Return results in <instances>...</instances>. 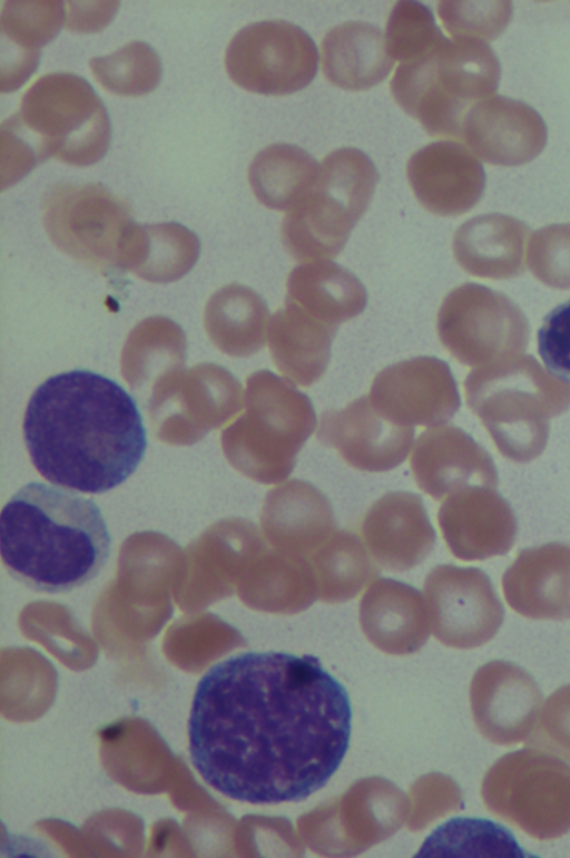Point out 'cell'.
I'll use <instances>...</instances> for the list:
<instances>
[{"label": "cell", "instance_id": "6da1fadb", "mask_svg": "<svg viewBox=\"0 0 570 858\" xmlns=\"http://www.w3.org/2000/svg\"><path fill=\"white\" fill-rule=\"evenodd\" d=\"M352 708L313 655L244 652L198 681L188 719L193 767L220 794L297 802L322 789L350 747Z\"/></svg>", "mask_w": 570, "mask_h": 858}, {"label": "cell", "instance_id": "7a4b0ae2", "mask_svg": "<svg viewBox=\"0 0 570 858\" xmlns=\"http://www.w3.org/2000/svg\"><path fill=\"white\" fill-rule=\"evenodd\" d=\"M22 433L30 460L46 480L85 494L122 484L147 448L132 397L116 381L82 369L55 374L36 388Z\"/></svg>", "mask_w": 570, "mask_h": 858}, {"label": "cell", "instance_id": "3957f363", "mask_svg": "<svg viewBox=\"0 0 570 858\" xmlns=\"http://www.w3.org/2000/svg\"><path fill=\"white\" fill-rule=\"evenodd\" d=\"M111 536L100 508L72 489L31 481L0 514V555L9 575L26 587L67 593L105 567Z\"/></svg>", "mask_w": 570, "mask_h": 858}, {"label": "cell", "instance_id": "277c9868", "mask_svg": "<svg viewBox=\"0 0 570 858\" xmlns=\"http://www.w3.org/2000/svg\"><path fill=\"white\" fill-rule=\"evenodd\" d=\"M470 410L504 458L524 464L544 450L550 419L570 407V381L519 354L472 370L463 382Z\"/></svg>", "mask_w": 570, "mask_h": 858}, {"label": "cell", "instance_id": "5b68a950", "mask_svg": "<svg viewBox=\"0 0 570 858\" xmlns=\"http://www.w3.org/2000/svg\"><path fill=\"white\" fill-rule=\"evenodd\" d=\"M500 61L483 41L448 39L401 62L390 84L395 103L430 136L459 139L471 108L497 91Z\"/></svg>", "mask_w": 570, "mask_h": 858}, {"label": "cell", "instance_id": "8992f818", "mask_svg": "<svg viewBox=\"0 0 570 858\" xmlns=\"http://www.w3.org/2000/svg\"><path fill=\"white\" fill-rule=\"evenodd\" d=\"M377 179L375 165L362 150L343 147L330 153L312 187L283 217L286 251L303 262L337 256L367 211Z\"/></svg>", "mask_w": 570, "mask_h": 858}, {"label": "cell", "instance_id": "52a82bcc", "mask_svg": "<svg viewBox=\"0 0 570 858\" xmlns=\"http://www.w3.org/2000/svg\"><path fill=\"white\" fill-rule=\"evenodd\" d=\"M16 117L46 159L89 166L107 153V110L94 88L77 75L40 77L24 92Z\"/></svg>", "mask_w": 570, "mask_h": 858}, {"label": "cell", "instance_id": "ba28073f", "mask_svg": "<svg viewBox=\"0 0 570 858\" xmlns=\"http://www.w3.org/2000/svg\"><path fill=\"white\" fill-rule=\"evenodd\" d=\"M487 808L538 840L570 830V766L537 747L500 758L483 780Z\"/></svg>", "mask_w": 570, "mask_h": 858}, {"label": "cell", "instance_id": "9c48e42d", "mask_svg": "<svg viewBox=\"0 0 570 858\" xmlns=\"http://www.w3.org/2000/svg\"><path fill=\"white\" fill-rule=\"evenodd\" d=\"M436 331L456 361L475 368L521 354L530 338L524 313L508 295L471 282L446 294Z\"/></svg>", "mask_w": 570, "mask_h": 858}, {"label": "cell", "instance_id": "30bf717a", "mask_svg": "<svg viewBox=\"0 0 570 858\" xmlns=\"http://www.w3.org/2000/svg\"><path fill=\"white\" fill-rule=\"evenodd\" d=\"M253 415L247 427L248 471L264 484H278L294 470L296 458L316 427L309 397L264 370L250 380Z\"/></svg>", "mask_w": 570, "mask_h": 858}, {"label": "cell", "instance_id": "8fae6325", "mask_svg": "<svg viewBox=\"0 0 570 858\" xmlns=\"http://www.w3.org/2000/svg\"><path fill=\"white\" fill-rule=\"evenodd\" d=\"M317 61V48L309 35L278 19L242 28L225 52V68L232 81L262 95L302 90L314 79Z\"/></svg>", "mask_w": 570, "mask_h": 858}, {"label": "cell", "instance_id": "7c38bea8", "mask_svg": "<svg viewBox=\"0 0 570 858\" xmlns=\"http://www.w3.org/2000/svg\"><path fill=\"white\" fill-rule=\"evenodd\" d=\"M423 589L435 635L446 645L481 646L503 623L504 607L481 568L438 565L425 577Z\"/></svg>", "mask_w": 570, "mask_h": 858}, {"label": "cell", "instance_id": "4fadbf2b", "mask_svg": "<svg viewBox=\"0 0 570 858\" xmlns=\"http://www.w3.org/2000/svg\"><path fill=\"white\" fill-rule=\"evenodd\" d=\"M390 420L406 427L446 423L461 406L449 364L434 357H415L382 369L367 394Z\"/></svg>", "mask_w": 570, "mask_h": 858}, {"label": "cell", "instance_id": "5bb4252c", "mask_svg": "<svg viewBox=\"0 0 570 858\" xmlns=\"http://www.w3.org/2000/svg\"><path fill=\"white\" fill-rule=\"evenodd\" d=\"M317 440L337 451L351 467L381 472L400 466L410 451L414 429L386 418L362 396L341 409L323 411Z\"/></svg>", "mask_w": 570, "mask_h": 858}, {"label": "cell", "instance_id": "9a60e30c", "mask_svg": "<svg viewBox=\"0 0 570 858\" xmlns=\"http://www.w3.org/2000/svg\"><path fill=\"white\" fill-rule=\"evenodd\" d=\"M547 139L546 123L534 108L493 95L471 108L458 142L490 165L519 166L534 159Z\"/></svg>", "mask_w": 570, "mask_h": 858}, {"label": "cell", "instance_id": "2e32d148", "mask_svg": "<svg viewBox=\"0 0 570 858\" xmlns=\"http://www.w3.org/2000/svg\"><path fill=\"white\" fill-rule=\"evenodd\" d=\"M443 539L460 560H484L514 545L518 521L511 505L494 488L471 486L443 499L438 511Z\"/></svg>", "mask_w": 570, "mask_h": 858}, {"label": "cell", "instance_id": "e0dca14e", "mask_svg": "<svg viewBox=\"0 0 570 858\" xmlns=\"http://www.w3.org/2000/svg\"><path fill=\"white\" fill-rule=\"evenodd\" d=\"M471 699L479 730L499 745L527 741L542 705L534 679L519 665L502 660L479 669Z\"/></svg>", "mask_w": 570, "mask_h": 858}, {"label": "cell", "instance_id": "ac0fdd59", "mask_svg": "<svg viewBox=\"0 0 570 858\" xmlns=\"http://www.w3.org/2000/svg\"><path fill=\"white\" fill-rule=\"evenodd\" d=\"M410 467L417 487L434 500L471 486L498 487L490 454L453 425L423 431L414 442Z\"/></svg>", "mask_w": 570, "mask_h": 858}, {"label": "cell", "instance_id": "d6986e66", "mask_svg": "<svg viewBox=\"0 0 570 858\" xmlns=\"http://www.w3.org/2000/svg\"><path fill=\"white\" fill-rule=\"evenodd\" d=\"M406 177L417 202L440 216L468 213L485 187L479 159L463 144L449 139L414 152L407 160Z\"/></svg>", "mask_w": 570, "mask_h": 858}, {"label": "cell", "instance_id": "ffe728a7", "mask_svg": "<svg viewBox=\"0 0 570 858\" xmlns=\"http://www.w3.org/2000/svg\"><path fill=\"white\" fill-rule=\"evenodd\" d=\"M361 533L377 565L391 572L422 563L436 540L422 498L411 491H390L379 498L364 515Z\"/></svg>", "mask_w": 570, "mask_h": 858}, {"label": "cell", "instance_id": "44dd1931", "mask_svg": "<svg viewBox=\"0 0 570 858\" xmlns=\"http://www.w3.org/2000/svg\"><path fill=\"white\" fill-rule=\"evenodd\" d=\"M508 605L532 620L570 618V544L521 549L502 575Z\"/></svg>", "mask_w": 570, "mask_h": 858}, {"label": "cell", "instance_id": "7402d4cb", "mask_svg": "<svg viewBox=\"0 0 570 858\" xmlns=\"http://www.w3.org/2000/svg\"><path fill=\"white\" fill-rule=\"evenodd\" d=\"M262 525L274 548L304 557H309L337 529L325 494L295 478L268 491Z\"/></svg>", "mask_w": 570, "mask_h": 858}, {"label": "cell", "instance_id": "603a6c76", "mask_svg": "<svg viewBox=\"0 0 570 858\" xmlns=\"http://www.w3.org/2000/svg\"><path fill=\"white\" fill-rule=\"evenodd\" d=\"M529 226L505 214L478 215L458 227L453 256L468 274L489 280H509L525 269Z\"/></svg>", "mask_w": 570, "mask_h": 858}, {"label": "cell", "instance_id": "cb8c5ba5", "mask_svg": "<svg viewBox=\"0 0 570 858\" xmlns=\"http://www.w3.org/2000/svg\"><path fill=\"white\" fill-rule=\"evenodd\" d=\"M337 329L285 301L269 328V351L283 378L298 387L317 382L328 367Z\"/></svg>", "mask_w": 570, "mask_h": 858}, {"label": "cell", "instance_id": "d4e9b609", "mask_svg": "<svg viewBox=\"0 0 570 858\" xmlns=\"http://www.w3.org/2000/svg\"><path fill=\"white\" fill-rule=\"evenodd\" d=\"M66 20L60 1H8L0 14L1 91L20 88L37 69L40 48Z\"/></svg>", "mask_w": 570, "mask_h": 858}, {"label": "cell", "instance_id": "484cf974", "mask_svg": "<svg viewBox=\"0 0 570 858\" xmlns=\"http://www.w3.org/2000/svg\"><path fill=\"white\" fill-rule=\"evenodd\" d=\"M394 60L390 57L385 35L367 21L351 20L335 26L321 43L324 77L344 90H366L390 74Z\"/></svg>", "mask_w": 570, "mask_h": 858}, {"label": "cell", "instance_id": "4316f807", "mask_svg": "<svg viewBox=\"0 0 570 858\" xmlns=\"http://www.w3.org/2000/svg\"><path fill=\"white\" fill-rule=\"evenodd\" d=\"M360 621L368 638L402 651L426 638L425 604L420 591L392 578H377L360 603Z\"/></svg>", "mask_w": 570, "mask_h": 858}, {"label": "cell", "instance_id": "83f0119b", "mask_svg": "<svg viewBox=\"0 0 570 858\" xmlns=\"http://www.w3.org/2000/svg\"><path fill=\"white\" fill-rule=\"evenodd\" d=\"M285 301L338 326L364 311L367 292L347 269L330 260H315L304 262L289 272Z\"/></svg>", "mask_w": 570, "mask_h": 858}, {"label": "cell", "instance_id": "f1b7e54d", "mask_svg": "<svg viewBox=\"0 0 570 858\" xmlns=\"http://www.w3.org/2000/svg\"><path fill=\"white\" fill-rule=\"evenodd\" d=\"M308 559L317 597L327 603L354 598L380 575L377 563L364 542L344 529L337 528Z\"/></svg>", "mask_w": 570, "mask_h": 858}, {"label": "cell", "instance_id": "f546056e", "mask_svg": "<svg viewBox=\"0 0 570 858\" xmlns=\"http://www.w3.org/2000/svg\"><path fill=\"white\" fill-rule=\"evenodd\" d=\"M320 164L305 149L276 143L259 150L248 168V183L256 198L275 211H289L308 192Z\"/></svg>", "mask_w": 570, "mask_h": 858}, {"label": "cell", "instance_id": "4dcf8cb0", "mask_svg": "<svg viewBox=\"0 0 570 858\" xmlns=\"http://www.w3.org/2000/svg\"><path fill=\"white\" fill-rule=\"evenodd\" d=\"M252 589L258 607L283 614L305 610L317 597L308 557L276 548L263 555Z\"/></svg>", "mask_w": 570, "mask_h": 858}, {"label": "cell", "instance_id": "1f68e13d", "mask_svg": "<svg viewBox=\"0 0 570 858\" xmlns=\"http://www.w3.org/2000/svg\"><path fill=\"white\" fill-rule=\"evenodd\" d=\"M501 856L527 855L503 827L485 819L455 818L440 826L416 856Z\"/></svg>", "mask_w": 570, "mask_h": 858}, {"label": "cell", "instance_id": "d6a6232c", "mask_svg": "<svg viewBox=\"0 0 570 858\" xmlns=\"http://www.w3.org/2000/svg\"><path fill=\"white\" fill-rule=\"evenodd\" d=\"M89 66L100 86L119 96L146 95L158 86L161 78L158 55L142 41H131L112 53L94 57Z\"/></svg>", "mask_w": 570, "mask_h": 858}, {"label": "cell", "instance_id": "836d02e7", "mask_svg": "<svg viewBox=\"0 0 570 858\" xmlns=\"http://www.w3.org/2000/svg\"><path fill=\"white\" fill-rule=\"evenodd\" d=\"M445 38L426 6L416 1H400L392 8L386 22L385 42L393 60L400 64L412 60Z\"/></svg>", "mask_w": 570, "mask_h": 858}, {"label": "cell", "instance_id": "e575fe53", "mask_svg": "<svg viewBox=\"0 0 570 858\" xmlns=\"http://www.w3.org/2000/svg\"><path fill=\"white\" fill-rule=\"evenodd\" d=\"M436 9L453 39L487 43L505 30L513 13L510 1H440Z\"/></svg>", "mask_w": 570, "mask_h": 858}, {"label": "cell", "instance_id": "d590c367", "mask_svg": "<svg viewBox=\"0 0 570 858\" xmlns=\"http://www.w3.org/2000/svg\"><path fill=\"white\" fill-rule=\"evenodd\" d=\"M525 265L542 284L570 290V223L551 224L528 241Z\"/></svg>", "mask_w": 570, "mask_h": 858}, {"label": "cell", "instance_id": "8d00e7d4", "mask_svg": "<svg viewBox=\"0 0 570 858\" xmlns=\"http://www.w3.org/2000/svg\"><path fill=\"white\" fill-rule=\"evenodd\" d=\"M527 741L531 747L570 761V684L559 688L547 699Z\"/></svg>", "mask_w": 570, "mask_h": 858}, {"label": "cell", "instance_id": "74e56055", "mask_svg": "<svg viewBox=\"0 0 570 858\" xmlns=\"http://www.w3.org/2000/svg\"><path fill=\"white\" fill-rule=\"evenodd\" d=\"M537 342L539 355L549 371L570 381V300L544 316Z\"/></svg>", "mask_w": 570, "mask_h": 858}, {"label": "cell", "instance_id": "f35d334b", "mask_svg": "<svg viewBox=\"0 0 570 858\" xmlns=\"http://www.w3.org/2000/svg\"><path fill=\"white\" fill-rule=\"evenodd\" d=\"M1 186L14 185L45 158L14 116L1 124Z\"/></svg>", "mask_w": 570, "mask_h": 858}, {"label": "cell", "instance_id": "ab89813d", "mask_svg": "<svg viewBox=\"0 0 570 858\" xmlns=\"http://www.w3.org/2000/svg\"><path fill=\"white\" fill-rule=\"evenodd\" d=\"M118 2H67L66 27L77 32L104 29L117 11Z\"/></svg>", "mask_w": 570, "mask_h": 858}]
</instances>
